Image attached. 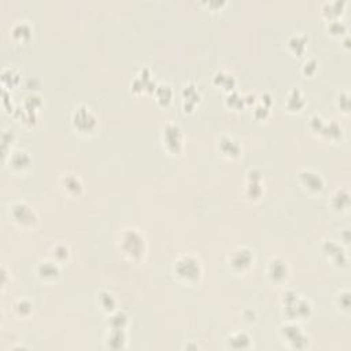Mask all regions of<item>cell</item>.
<instances>
[{
    "mask_svg": "<svg viewBox=\"0 0 351 351\" xmlns=\"http://www.w3.org/2000/svg\"><path fill=\"white\" fill-rule=\"evenodd\" d=\"M219 144H221V148L226 147V150H222V153H224L225 155H239V146H238V143H235L232 139H222Z\"/></svg>",
    "mask_w": 351,
    "mask_h": 351,
    "instance_id": "5bb4252c",
    "label": "cell"
},
{
    "mask_svg": "<svg viewBox=\"0 0 351 351\" xmlns=\"http://www.w3.org/2000/svg\"><path fill=\"white\" fill-rule=\"evenodd\" d=\"M13 218L16 222H20L24 226H31L36 222V215L32 211L29 206H26L25 203H16L13 206Z\"/></svg>",
    "mask_w": 351,
    "mask_h": 351,
    "instance_id": "3957f363",
    "label": "cell"
},
{
    "mask_svg": "<svg viewBox=\"0 0 351 351\" xmlns=\"http://www.w3.org/2000/svg\"><path fill=\"white\" fill-rule=\"evenodd\" d=\"M125 333L123 329H112L111 335L108 337V347L111 348H123L125 344Z\"/></svg>",
    "mask_w": 351,
    "mask_h": 351,
    "instance_id": "4fadbf2b",
    "label": "cell"
},
{
    "mask_svg": "<svg viewBox=\"0 0 351 351\" xmlns=\"http://www.w3.org/2000/svg\"><path fill=\"white\" fill-rule=\"evenodd\" d=\"M229 347L240 350V348H247L250 347V337L246 333H236V335L230 336L228 339Z\"/></svg>",
    "mask_w": 351,
    "mask_h": 351,
    "instance_id": "7c38bea8",
    "label": "cell"
},
{
    "mask_svg": "<svg viewBox=\"0 0 351 351\" xmlns=\"http://www.w3.org/2000/svg\"><path fill=\"white\" fill-rule=\"evenodd\" d=\"M305 43H306V40L300 41L299 36H295V37H294V39L290 41V47H296V48H298V50H296V52H298V54H300V52L303 51V48H305Z\"/></svg>",
    "mask_w": 351,
    "mask_h": 351,
    "instance_id": "ac0fdd59",
    "label": "cell"
},
{
    "mask_svg": "<svg viewBox=\"0 0 351 351\" xmlns=\"http://www.w3.org/2000/svg\"><path fill=\"white\" fill-rule=\"evenodd\" d=\"M163 140H165V144L168 147L169 151H173V153H177L178 148L181 147V131L177 125H173V124H169L165 128L163 131Z\"/></svg>",
    "mask_w": 351,
    "mask_h": 351,
    "instance_id": "5b68a950",
    "label": "cell"
},
{
    "mask_svg": "<svg viewBox=\"0 0 351 351\" xmlns=\"http://www.w3.org/2000/svg\"><path fill=\"white\" fill-rule=\"evenodd\" d=\"M253 260L251 251L246 249H240L238 251H233V254L230 257V265L233 266L235 269L243 270L246 268H249Z\"/></svg>",
    "mask_w": 351,
    "mask_h": 351,
    "instance_id": "52a82bcc",
    "label": "cell"
},
{
    "mask_svg": "<svg viewBox=\"0 0 351 351\" xmlns=\"http://www.w3.org/2000/svg\"><path fill=\"white\" fill-rule=\"evenodd\" d=\"M123 246L124 254L131 257V258H140L144 251V239L136 229H129L123 233Z\"/></svg>",
    "mask_w": 351,
    "mask_h": 351,
    "instance_id": "7a4b0ae2",
    "label": "cell"
},
{
    "mask_svg": "<svg viewBox=\"0 0 351 351\" xmlns=\"http://www.w3.org/2000/svg\"><path fill=\"white\" fill-rule=\"evenodd\" d=\"M37 272L44 279H54V277L59 275V269H58V266L54 262H41L39 265Z\"/></svg>",
    "mask_w": 351,
    "mask_h": 351,
    "instance_id": "8fae6325",
    "label": "cell"
},
{
    "mask_svg": "<svg viewBox=\"0 0 351 351\" xmlns=\"http://www.w3.org/2000/svg\"><path fill=\"white\" fill-rule=\"evenodd\" d=\"M31 163V157L25 153V151H17L11 155L10 165H13V168L16 169H24L28 168Z\"/></svg>",
    "mask_w": 351,
    "mask_h": 351,
    "instance_id": "30bf717a",
    "label": "cell"
},
{
    "mask_svg": "<svg viewBox=\"0 0 351 351\" xmlns=\"http://www.w3.org/2000/svg\"><path fill=\"white\" fill-rule=\"evenodd\" d=\"M125 324H127V316L124 313H115L111 317L112 329H124Z\"/></svg>",
    "mask_w": 351,
    "mask_h": 351,
    "instance_id": "2e32d148",
    "label": "cell"
},
{
    "mask_svg": "<svg viewBox=\"0 0 351 351\" xmlns=\"http://www.w3.org/2000/svg\"><path fill=\"white\" fill-rule=\"evenodd\" d=\"M269 276L275 281H281L284 280L287 277V273H288V269H287V265H285L284 261L281 260H273L270 261L269 264Z\"/></svg>",
    "mask_w": 351,
    "mask_h": 351,
    "instance_id": "9c48e42d",
    "label": "cell"
},
{
    "mask_svg": "<svg viewBox=\"0 0 351 351\" xmlns=\"http://www.w3.org/2000/svg\"><path fill=\"white\" fill-rule=\"evenodd\" d=\"M65 185H66L67 191H73V192H77L78 189H81V183L80 180L76 176H71V174H67L65 177Z\"/></svg>",
    "mask_w": 351,
    "mask_h": 351,
    "instance_id": "9a60e30c",
    "label": "cell"
},
{
    "mask_svg": "<svg viewBox=\"0 0 351 351\" xmlns=\"http://www.w3.org/2000/svg\"><path fill=\"white\" fill-rule=\"evenodd\" d=\"M29 35H31V28L26 25L25 22L18 24V25L14 26V29H13V36H14V37H24V36L29 37Z\"/></svg>",
    "mask_w": 351,
    "mask_h": 351,
    "instance_id": "e0dca14e",
    "label": "cell"
},
{
    "mask_svg": "<svg viewBox=\"0 0 351 351\" xmlns=\"http://www.w3.org/2000/svg\"><path fill=\"white\" fill-rule=\"evenodd\" d=\"M174 273L185 281H196L200 277L202 269L198 260H195L191 255H184L176 261Z\"/></svg>",
    "mask_w": 351,
    "mask_h": 351,
    "instance_id": "6da1fadb",
    "label": "cell"
},
{
    "mask_svg": "<svg viewBox=\"0 0 351 351\" xmlns=\"http://www.w3.org/2000/svg\"><path fill=\"white\" fill-rule=\"evenodd\" d=\"M281 333L284 336V339H287V341L292 343V347L295 348H303L307 343V337H306L302 331H300L299 326L294 325V324H290V325H285L281 328Z\"/></svg>",
    "mask_w": 351,
    "mask_h": 351,
    "instance_id": "277c9868",
    "label": "cell"
},
{
    "mask_svg": "<svg viewBox=\"0 0 351 351\" xmlns=\"http://www.w3.org/2000/svg\"><path fill=\"white\" fill-rule=\"evenodd\" d=\"M73 121H74L76 128H78L80 131H84V132L91 131L96 125V118L92 115L89 108H85V107H81L74 112Z\"/></svg>",
    "mask_w": 351,
    "mask_h": 351,
    "instance_id": "8992f818",
    "label": "cell"
},
{
    "mask_svg": "<svg viewBox=\"0 0 351 351\" xmlns=\"http://www.w3.org/2000/svg\"><path fill=\"white\" fill-rule=\"evenodd\" d=\"M300 181L302 184L307 187L309 189H313V191H321L322 187H324V181L321 178L320 174L313 173V172H309V170H305L299 174Z\"/></svg>",
    "mask_w": 351,
    "mask_h": 351,
    "instance_id": "ba28073f",
    "label": "cell"
}]
</instances>
